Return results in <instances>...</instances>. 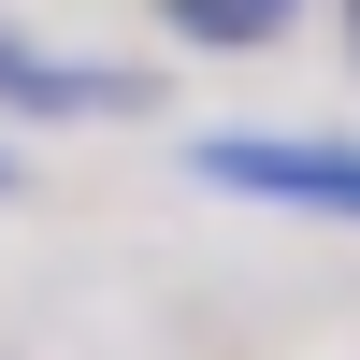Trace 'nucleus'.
<instances>
[{
  "label": "nucleus",
  "mask_w": 360,
  "mask_h": 360,
  "mask_svg": "<svg viewBox=\"0 0 360 360\" xmlns=\"http://www.w3.org/2000/svg\"><path fill=\"white\" fill-rule=\"evenodd\" d=\"M173 29H188V44H259L274 0H173Z\"/></svg>",
  "instance_id": "7ed1b4c3"
},
{
  "label": "nucleus",
  "mask_w": 360,
  "mask_h": 360,
  "mask_svg": "<svg viewBox=\"0 0 360 360\" xmlns=\"http://www.w3.org/2000/svg\"><path fill=\"white\" fill-rule=\"evenodd\" d=\"M0 101L15 115H130V72H72V58H44V44L0 29Z\"/></svg>",
  "instance_id": "f03ea898"
},
{
  "label": "nucleus",
  "mask_w": 360,
  "mask_h": 360,
  "mask_svg": "<svg viewBox=\"0 0 360 360\" xmlns=\"http://www.w3.org/2000/svg\"><path fill=\"white\" fill-rule=\"evenodd\" d=\"M188 173L245 202H303V217H360V144H317V130H202Z\"/></svg>",
  "instance_id": "f257e3e1"
},
{
  "label": "nucleus",
  "mask_w": 360,
  "mask_h": 360,
  "mask_svg": "<svg viewBox=\"0 0 360 360\" xmlns=\"http://www.w3.org/2000/svg\"><path fill=\"white\" fill-rule=\"evenodd\" d=\"M274 15H288V0H274Z\"/></svg>",
  "instance_id": "39448f33"
},
{
  "label": "nucleus",
  "mask_w": 360,
  "mask_h": 360,
  "mask_svg": "<svg viewBox=\"0 0 360 360\" xmlns=\"http://www.w3.org/2000/svg\"><path fill=\"white\" fill-rule=\"evenodd\" d=\"M0 188H15V144H0Z\"/></svg>",
  "instance_id": "20e7f679"
}]
</instances>
